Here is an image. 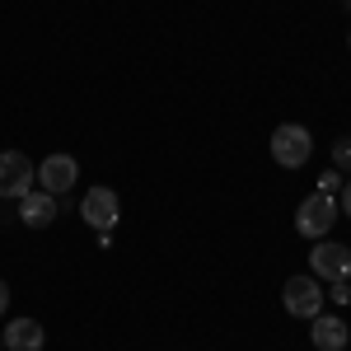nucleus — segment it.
<instances>
[{
    "label": "nucleus",
    "instance_id": "1",
    "mask_svg": "<svg viewBox=\"0 0 351 351\" xmlns=\"http://www.w3.org/2000/svg\"><path fill=\"white\" fill-rule=\"evenodd\" d=\"M309 155H314V136L304 132L300 122H286V127L271 132V160L281 164V169H300Z\"/></svg>",
    "mask_w": 351,
    "mask_h": 351
},
{
    "label": "nucleus",
    "instance_id": "2",
    "mask_svg": "<svg viewBox=\"0 0 351 351\" xmlns=\"http://www.w3.org/2000/svg\"><path fill=\"white\" fill-rule=\"evenodd\" d=\"M332 225H337V202L324 197V192H309V197L300 202V211H295V230L304 239H324Z\"/></svg>",
    "mask_w": 351,
    "mask_h": 351
},
{
    "label": "nucleus",
    "instance_id": "3",
    "mask_svg": "<svg viewBox=\"0 0 351 351\" xmlns=\"http://www.w3.org/2000/svg\"><path fill=\"white\" fill-rule=\"evenodd\" d=\"M281 304H286L291 319H314V314H324V291H319L314 276H291L281 286Z\"/></svg>",
    "mask_w": 351,
    "mask_h": 351
},
{
    "label": "nucleus",
    "instance_id": "4",
    "mask_svg": "<svg viewBox=\"0 0 351 351\" xmlns=\"http://www.w3.org/2000/svg\"><path fill=\"white\" fill-rule=\"evenodd\" d=\"M38 183V169L19 150H0V197H24Z\"/></svg>",
    "mask_w": 351,
    "mask_h": 351
},
{
    "label": "nucleus",
    "instance_id": "5",
    "mask_svg": "<svg viewBox=\"0 0 351 351\" xmlns=\"http://www.w3.org/2000/svg\"><path fill=\"white\" fill-rule=\"evenodd\" d=\"M80 216L99 230V234H108L112 225H117V216H122V202H117V192L112 188H89L80 197Z\"/></svg>",
    "mask_w": 351,
    "mask_h": 351
},
{
    "label": "nucleus",
    "instance_id": "6",
    "mask_svg": "<svg viewBox=\"0 0 351 351\" xmlns=\"http://www.w3.org/2000/svg\"><path fill=\"white\" fill-rule=\"evenodd\" d=\"M309 267H314V276H324V281H351V248L347 243L319 239L314 253H309Z\"/></svg>",
    "mask_w": 351,
    "mask_h": 351
},
{
    "label": "nucleus",
    "instance_id": "7",
    "mask_svg": "<svg viewBox=\"0 0 351 351\" xmlns=\"http://www.w3.org/2000/svg\"><path fill=\"white\" fill-rule=\"evenodd\" d=\"M75 178H80L75 155H47V160L38 164V188L52 192V197H66V192L75 188Z\"/></svg>",
    "mask_w": 351,
    "mask_h": 351
},
{
    "label": "nucleus",
    "instance_id": "8",
    "mask_svg": "<svg viewBox=\"0 0 351 351\" xmlns=\"http://www.w3.org/2000/svg\"><path fill=\"white\" fill-rule=\"evenodd\" d=\"M19 220H24L28 230H47V225H52L56 220V197L52 192H24V197H19Z\"/></svg>",
    "mask_w": 351,
    "mask_h": 351
},
{
    "label": "nucleus",
    "instance_id": "9",
    "mask_svg": "<svg viewBox=\"0 0 351 351\" xmlns=\"http://www.w3.org/2000/svg\"><path fill=\"white\" fill-rule=\"evenodd\" d=\"M309 337H314V347L319 351H342L351 342V328L342 324V319H337V314H314V319H309Z\"/></svg>",
    "mask_w": 351,
    "mask_h": 351
},
{
    "label": "nucleus",
    "instance_id": "10",
    "mask_svg": "<svg viewBox=\"0 0 351 351\" xmlns=\"http://www.w3.org/2000/svg\"><path fill=\"white\" fill-rule=\"evenodd\" d=\"M47 342V332L38 319H14V324H5V351H43Z\"/></svg>",
    "mask_w": 351,
    "mask_h": 351
},
{
    "label": "nucleus",
    "instance_id": "11",
    "mask_svg": "<svg viewBox=\"0 0 351 351\" xmlns=\"http://www.w3.org/2000/svg\"><path fill=\"white\" fill-rule=\"evenodd\" d=\"M332 169H347V173H351V136L332 141Z\"/></svg>",
    "mask_w": 351,
    "mask_h": 351
},
{
    "label": "nucleus",
    "instance_id": "12",
    "mask_svg": "<svg viewBox=\"0 0 351 351\" xmlns=\"http://www.w3.org/2000/svg\"><path fill=\"white\" fill-rule=\"evenodd\" d=\"M337 188H342V178H337V169H328L324 178H319V192H324V197H332Z\"/></svg>",
    "mask_w": 351,
    "mask_h": 351
},
{
    "label": "nucleus",
    "instance_id": "13",
    "mask_svg": "<svg viewBox=\"0 0 351 351\" xmlns=\"http://www.w3.org/2000/svg\"><path fill=\"white\" fill-rule=\"evenodd\" d=\"M342 216H351V183L342 188Z\"/></svg>",
    "mask_w": 351,
    "mask_h": 351
},
{
    "label": "nucleus",
    "instance_id": "14",
    "mask_svg": "<svg viewBox=\"0 0 351 351\" xmlns=\"http://www.w3.org/2000/svg\"><path fill=\"white\" fill-rule=\"evenodd\" d=\"M5 309H10V286L0 281V314H5Z\"/></svg>",
    "mask_w": 351,
    "mask_h": 351
},
{
    "label": "nucleus",
    "instance_id": "15",
    "mask_svg": "<svg viewBox=\"0 0 351 351\" xmlns=\"http://www.w3.org/2000/svg\"><path fill=\"white\" fill-rule=\"evenodd\" d=\"M0 347H5V328H0Z\"/></svg>",
    "mask_w": 351,
    "mask_h": 351
},
{
    "label": "nucleus",
    "instance_id": "16",
    "mask_svg": "<svg viewBox=\"0 0 351 351\" xmlns=\"http://www.w3.org/2000/svg\"><path fill=\"white\" fill-rule=\"evenodd\" d=\"M347 52H351V33H347Z\"/></svg>",
    "mask_w": 351,
    "mask_h": 351
}]
</instances>
